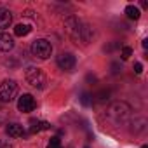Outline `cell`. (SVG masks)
Segmentation results:
<instances>
[{
	"label": "cell",
	"mask_w": 148,
	"mask_h": 148,
	"mask_svg": "<svg viewBox=\"0 0 148 148\" xmlns=\"http://www.w3.org/2000/svg\"><path fill=\"white\" fill-rule=\"evenodd\" d=\"M141 148H148V146H146V145H143V146H141Z\"/></svg>",
	"instance_id": "44dd1931"
},
{
	"label": "cell",
	"mask_w": 148,
	"mask_h": 148,
	"mask_svg": "<svg viewBox=\"0 0 148 148\" xmlns=\"http://www.w3.org/2000/svg\"><path fill=\"white\" fill-rule=\"evenodd\" d=\"M12 23V14L9 9H0V28H9V25Z\"/></svg>",
	"instance_id": "30bf717a"
},
{
	"label": "cell",
	"mask_w": 148,
	"mask_h": 148,
	"mask_svg": "<svg viewBox=\"0 0 148 148\" xmlns=\"http://www.w3.org/2000/svg\"><path fill=\"white\" fill-rule=\"evenodd\" d=\"M47 148H63V146H61V139H59L58 136H54V138H51V141H49V145H47Z\"/></svg>",
	"instance_id": "5bb4252c"
},
{
	"label": "cell",
	"mask_w": 148,
	"mask_h": 148,
	"mask_svg": "<svg viewBox=\"0 0 148 148\" xmlns=\"http://www.w3.org/2000/svg\"><path fill=\"white\" fill-rule=\"evenodd\" d=\"M5 132H7L11 138H21V136H26V132H25L23 125H21V124H18V122L7 124V127H5Z\"/></svg>",
	"instance_id": "9c48e42d"
},
{
	"label": "cell",
	"mask_w": 148,
	"mask_h": 148,
	"mask_svg": "<svg viewBox=\"0 0 148 148\" xmlns=\"http://www.w3.org/2000/svg\"><path fill=\"white\" fill-rule=\"evenodd\" d=\"M18 94V84L16 80H4L2 84H0V101L2 103H11Z\"/></svg>",
	"instance_id": "277c9868"
},
{
	"label": "cell",
	"mask_w": 148,
	"mask_h": 148,
	"mask_svg": "<svg viewBox=\"0 0 148 148\" xmlns=\"http://www.w3.org/2000/svg\"><path fill=\"white\" fill-rule=\"evenodd\" d=\"M38 125H40V131H47V129H51V124H49V122H38Z\"/></svg>",
	"instance_id": "e0dca14e"
},
{
	"label": "cell",
	"mask_w": 148,
	"mask_h": 148,
	"mask_svg": "<svg viewBox=\"0 0 148 148\" xmlns=\"http://www.w3.org/2000/svg\"><path fill=\"white\" fill-rule=\"evenodd\" d=\"M131 54H132V49H131V47H122V59H124V61L129 59Z\"/></svg>",
	"instance_id": "9a60e30c"
},
{
	"label": "cell",
	"mask_w": 148,
	"mask_h": 148,
	"mask_svg": "<svg viewBox=\"0 0 148 148\" xmlns=\"http://www.w3.org/2000/svg\"><path fill=\"white\" fill-rule=\"evenodd\" d=\"M0 148H12V145L9 141H4V139H0Z\"/></svg>",
	"instance_id": "d6986e66"
},
{
	"label": "cell",
	"mask_w": 148,
	"mask_h": 148,
	"mask_svg": "<svg viewBox=\"0 0 148 148\" xmlns=\"http://www.w3.org/2000/svg\"><path fill=\"white\" fill-rule=\"evenodd\" d=\"M112 68H113V73H117V71H119V64H117V63H113V64H112Z\"/></svg>",
	"instance_id": "ffe728a7"
},
{
	"label": "cell",
	"mask_w": 148,
	"mask_h": 148,
	"mask_svg": "<svg viewBox=\"0 0 148 148\" xmlns=\"http://www.w3.org/2000/svg\"><path fill=\"white\" fill-rule=\"evenodd\" d=\"M32 54L38 59H47L52 54V45L45 38H38L32 44Z\"/></svg>",
	"instance_id": "5b68a950"
},
{
	"label": "cell",
	"mask_w": 148,
	"mask_h": 148,
	"mask_svg": "<svg viewBox=\"0 0 148 148\" xmlns=\"http://www.w3.org/2000/svg\"><path fill=\"white\" fill-rule=\"evenodd\" d=\"M134 71L138 73V75H139V73H143V64H141V63H136V64H134Z\"/></svg>",
	"instance_id": "ac0fdd59"
},
{
	"label": "cell",
	"mask_w": 148,
	"mask_h": 148,
	"mask_svg": "<svg viewBox=\"0 0 148 148\" xmlns=\"http://www.w3.org/2000/svg\"><path fill=\"white\" fill-rule=\"evenodd\" d=\"M131 115V106L124 101H117V103H112L106 110V117L115 122V124H120L124 120H127V117Z\"/></svg>",
	"instance_id": "7a4b0ae2"
},
{
	"label": "cell",
	"mask_w": 148,
	"mask_h": 148,
	"mask_svg": "<svg viewBox=\"0 0 148 148\" xmlns=\"http://www.w3.org/2000/svg\"><path fill=\"white\" fill-rule=\"evenodd\" d=\"M30 32H32V26L30 25H23V23L14 28V35H18V37H26Z\"/></svg>",
	"instance_id": "8fae6325"
},
{
	"label": "cell",
	"mask_w": 148,
	"mask_h": 148,
	"mask_svg": "<svg viewBox=\"0 0 148 148\" xmlns=\"http://www.w3.org/2000/svg\"><path fill=\"white\" fill-rule=\"evenodd\" d=\"M125 14H127V18H131V19H139V9L136 7V5H127L125 7Z\"/></svg>",
	"instance_id": "7c38bea8"
},
{
	"label": "cell",
	"mask_w": 148,
	"mask_h": 148,
	"mask_svg": "<svg viewBox=\"0 0 148 148\" xmlns=\"http://www.w3.org/2000/svg\"><path fill=\"white\" fill-rule=\"evenodd\" d=\"M56 63H58V66H59L61 70H64V71H71L73 68H75V64H77V58L73 56L71 52H61V54L58 56Z\"/></svg>",
	"instance_id": "8992f818"
},
{
	"label": "cell",
	"mask_w": 148,
	"mask_h": 148,
	"mask_svg": "<svg viewBox=\"0 0 148 148\" xmlns=\"http://www.w3.org/2000/svg\"><path fill=\"white\" fill-rule=\"evenodd\" d=\"M80 103H82L84 106H91V105H92V96H91L89 92H84V94L80 96Z\"/></svg>",
	"instance_id": "4fadbf2b"
},
{
	"label": "cell",
	"mask_w": 148,
	"mask_h": 148,
	"mask_svg": "<svg viewBox=\"0 0 148 148\" xmlns=\"http://www.w3.org/2000/svg\"><path fill=\"white\" fill-rule=\"evenodd\" d=\"M108 96H110V91H101V92L98 94V99H99V101H105V99H108Z\"/></svg>",
	"instance_id": "2e32d148"
},
{
	"label": "cell",
	"mask_w": 148,
	"mask_h": 148,
	"mask_svg": "<svg viewBox=\"0 0 148 148\" xmlns=\"http://www.w3.org/2000/svg\"><path fill=\"white\" fill-rule=\"evenodd\" d=\"M25 79L32 87H37V89H44L47 84V77L44 75V71L35 66H28L25 70Z\"/></svg>",
	"instance_id": "3957f363"
},
{
	"label": "cell",
	"mask_w": 148,
	"mask_h": 148,
	"mask_svg": "<svg viewBox=\"0 0 148 148\" xmlns=\"http://www.w3.org/2000/svg\"><path fill=\"white\" fill-rule=\"evenodd\" d=\"M14 47V37L5 33V32H0V52H9Z\"/></svg>",
	"instance_id": "ba28073f"
},
{
	"label": "cell",
	"mask_w": 148,
	"mask_h": 148,
	"mask_svg": "<svg viewBox=\"0 0 148 148\" xmlns=\"http://www.w3.org/2000/svg\"><path fill=\"white\" fill-rule=\"evenodd\" d=\"M64 28H66L68 35L75 40L77 44L80 42V44H84V45L89 44L91 38H92V35H94L92 28H91L89 25L82 23V21H80L79 18H75V16H70V18L64 19Z\"/></svg>",
	"instance_id": "6da1fadb"
},
{
	"label": "cell",
	"mask_w": 148,
	"mask_h": 148,
	"mask_svg": "<svg viewBox=\"0 0 148 148\" xmlns=\"http://www.w3.org/2000/svg\"><path fill=\"white\" fill-rule=\"evenodd\" d=\"M86 148H89V146H86Z\"/></svg>",
	"instance_id": "7402d4cb"
},
{
	"label": "cell",
	"mask_w": 148,
	"mask_h": 148,
	"mask_svg": "<svg viewBox=\"0 0 148 148\" xmlns=\"http://www.w3.org/2000/svg\"><path fill=\"white\" fill-rule=\"evenodd\" d=\"M18 110L23 112V113H30L35 110V99L32 94H23L19 99H18Z\"/></svg>",
	"instance_id": "52a82bcc"
}]
</instances>
